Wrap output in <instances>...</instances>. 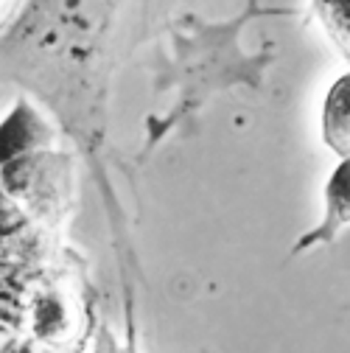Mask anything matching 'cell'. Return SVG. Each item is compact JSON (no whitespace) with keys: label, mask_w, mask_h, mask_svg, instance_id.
I'll return each mask as SVG.
<instances>
[{"label":"cell","mask_w":350,"mask_h":353,"mask_svg":"<svg viewBox=\"0 0 350 353\" xmlns=\"http://www.w3.org/2000/svg\"><path fill=\"white\" fill-rule=\"evenodd\" d=\"M350 225V157H344L342 165H336V171L331 174V180L325 185V216L322 222L305 233L297 244H294V255L320 247V244H331L344 228Z\"/></svg>","instance_id":"obj_1"},{"label":"cell","mask_w":350,"mask_h":353,"mask_svg":"<svg viewBox=\"0 0 350 353\" xmlns=\"http://www.w3.org/2000/svg\"><path fill=\"white\" fill-rule=\"evenodd\" d=\"M322 138L328 149L350 157V73H344L325 96L322 107Z\"/></svg>","instance_id":"obj_2"}]
</instances>
